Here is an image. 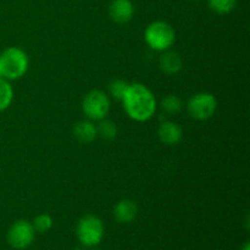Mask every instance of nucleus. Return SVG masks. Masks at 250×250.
<instances>
[{
    "label": "nucleus",
    "instance_id": "obj_1",
    "mask_svg": "<svg viewBox=\"0 0 250 250\" xmlns=\"http://www.w3.org/2000/svg\"><path fill=\"white\" fill-rule=\"evenodd\" d=\"M124 109L128 117L138 122L148 121L156 110V100L149 88L142 83L128 84L122 98Z\"/></svg>",
    "mask_w": 250,
    "mask_h": 250
},
{
    "label": "nucleus",
    "instance_id": "obj_2",
    "mask_svg": "<svg viewBox=\"0 0 250 250\" xmlns=\"http://www.w3.org/2000/svg\"><path fill=\"white\" fill-rule=\"evenodd\" d=\"M28 56L22 49L10 46L0 55L1 77L5 80H19L28 70Z\"/></svg>",
    "mask_w": 250,
    "mask_h": 250
},
{
    "label": "nucleus",
    "instance_id": "obj_3",
    "mask_svg": "<svg viewBox=\"0 0 250 250\" xmlns=\"http://www.w3.org/2000/svg\"><path fill=\"white\" fill-rule=\"evenodd\" d=\"M144 38L153 50L166 51L175 43V29L167 22L155 21L146 27Z\"/></svg>",
    "mask_w": 250,
    "mask_h": 250
},
{
    "label": "nucleus",
    "instance_id": "obj_4",
    "mask_svg": "<svg viewBox=\"0 0 250 250\" xmlns=\"http://www.w3.org/2000/svg\"><path fill=\"white\" fill-rule=\"evenodd\" d=\"M104 236V225L99 217L85 215L78 221L77 237L85 247H94L102 242Z\"/></svg>",
    "mask_w": 250,
    "mask_h": 250
},
{
    "label": "nucleus",
    "instance_id": "obj_5",
    "mask_svg": "<svg viewBox=\"0 0 250 250\" xmlns=\"http://www.w3.org/2000/svg\"><path fill=\"white\" fill-rule=\"evenodd\" d=\"M82 109L88 119L100 121L106 117L110 110L109 97L102 90H92L83 99Z\"/></svg>",
    "mask_w": 250,
    "mask_h": 250
},
{
    "label": "nucleus",
    "instance_id": "obj_6",
    "mask_svg": "<svg viewBox=\"0 0 250 250\" xmlns=\"http://www.w3.org/2000/svg\"><path fill=\"white\" fill-rule=\"evenodd\" d=\"M217 107V100L211 93H198L193 95L187 104L190 116L199 121L210 119L215 114Z\"/></svg>",
    "mask_w": 250,
    "mask_h": 250
},
{
    "label": "nucleus",
    "instance_id": "obj_7",
    "mask_svg": "<svg viewBox=\"0 0 250 250\" xmlns=\"http://www.w3.org/2000/svg\"><path fill=\"white\" fill-rule=\"evenodd\" d=\"M34 234H36V229L33 225L24 220H20L10 227L9 233H7V242L12 248L24 249L31 246L32 242L34 241Z\"/></svg>",
    "mask_w": 250,
    "mask_h": 250
},
{
    "label": "nucleus",
    "instance_id": "obj_8",
    "mask_svg": "<svg viewBox=\"0 0 250 250\" xmlns=\"http://www.w3.org/2000/svg\"><path fill=\"white\" fill-rule=\"evenodd\" d=\"M133 14L134 6L131 0H112L109 6L110 17L116 23H127L132 20Z\"/></svg>",
    "mask_w": 250,
    "mask_h": 250
},
{
    "label": "nucleus",
    "instance_id": "obj_9",
    "mask_svg": "<svg viewBox=\"0 0 250 250\" xmlns=\"http://www.w3.org/2000/svg\"><path fill=\"white\" fill-rule=\"evenodd\" d=\"M158 136L159 139L163 142L164 144L167 146H175L178 142L182 139L183 132L182 128L178 126L176 122L172 121H166L160 125L158 129Z\"/></svg>",
    "mask_w": 250,
    "mask_h": 250
},
{
    "label": "nucleus",
    "instance_id": "obj_10",
    "mask_svg": "<svg viewBox=\"0 0 250 250\" xmlns=\"http://www.w3.org/2000/svg\"><path fill=\"white\" fill-rule=\"evenodd\" d=\"M138 212L137 204L131 199H124L116 204L114 209V216L116 221L121 224H128L133 221Z\"/></svg>",
    "mask_w": 250,
    "mask_h": 250
},
{
    "label": "nucleus",
    "instance_id": "obj_11",
    "mask_svg": "<svg viewBox=\"0 0 250 250\" xmlns=\"http://www.w3.org/2000/svg\"><path fill=\"white\" fill-rule=\"evenodd\" d=\"M160 67L167 75H175L183 67V61L176 51H167L160 58Z\"/></svg>",
    "mask_w": 250,
    "mask_h": 250
},
{
    "label": "nucleus",
    "instance_id": "obj_12",
    "mask_svg": "<svg viewBox=\"0 0 250 250\" xmlns=\"http://www.w3.org/2000/svg\"><path fill=\"white\" fill-rule=\"evenodd\" d=\"M75 137L82 143H90L97 138V126L90 121H81L73 128Z\"/></svg>",
    "mask_w": 250,
    "mask_h": 250
},
{
    "label": "nucleus",
    "instance_id": "obj_13",
    "mask_svg": "<svg viewBox=\"0 0 250 250\" xmlns=\"http://www.w3.org/2000/svg\"><path fill=\"white\" fill-rule=\"evenodd\" d=\"M14 98V90L7 80L0 77V111H4L10 106Z\"/></svg>",
    "mask_w": 250,
    "mask_h": 250
},
{
    "label": "nucleus",
    "instance_id": "obj_14",
    "mask_svg": "<svg viewBox=\"0 0 250 250\" xmlns=\"http://www.w3.org/2000/svg\"><path fill=\"white\" fill-rule=\"evenodd\" d=\"M208 4L215 14L226 15L236 7L237 0H208Z\"/></svg>",
    "mask_w": 250,
    "mask_h": 250
},
{
    "label": "nucleus",
    "instance_id": "obj_15",
    "mask_svg": "<svg viewBox=\"0 0 250 250\" xmlns=\"http://www.w3.org/2000/svg\"><path fill=\"white\" fill-rule=\"evenodd\" d=\"M97 133L104 139H114L117 134L116 125L110 120H100L99 125L97 126Z\"/></svg>",
    "mask_w": 250,
    "mask_h": 250
},
{
    "label": "nucleus",
    "instance_id": "obj_16",
    "mask_svg": "<svg viewBox=\"0 0 250 250\" xmlns=\"http://www.w3.org/2000/svg\"><path fill=\"white\" fill-rule=\"evenodd\" d=\"M163 109L170 115L177 114L182 109V100L177 95H167L163 100Z\"/></svg>",
    "mask_w": 250,
    "mask_h": 250
},
{
    "label": "nucleus",
    "instance_id": "obj_17",
    "mask_svg": "<svg viewBox=\"0 0 250 250\" xmlns=\"http://www.w3.org/2000/svg\"><path fill=\"white\" fill-rule=\"evenodd\" d=\"M127 88H128V83H127L126 81H122V80L112 81L109 85L110 94H111L115 99H120V100L124 98Z\"/></svg>",
    "mask_w": 250,
    "mask_h": 250
},
{
    "label": "nucleus",
    "instance_id": "obj_18",
    "mask_svg": "<svg viewBox=\"0 0 250 250\" xmlns=\"http://www.w3.org/2000/svg\"><path fill=\"white\" fill-rule=\"evenodd\" d=\"M32 225H33L36 231L43 233V232L49 231L51 229V226H53V219L48 214H41L33 220V224Z\"/></svg>",
    "mask_w": 250,
    "mask_h": 250
},
{
    "label": "nucleus",
    "instance_id": "obj_19",
    "mask_svg": "<svg viewBox=\"0 0 250 250\" xmlns=\"http://www.w3.org/2000/svg\"><path fill=\"white\" fill-rule=\"evenodd\" d=\"M242 250H250V243H249V242H247V243L244 244V247L242 248Z\"/></svg>",
    "mask_w": 250,
    "mask_h": 250
},
{
    "label": "nucleus",
    "instance_id": "obj_20",
    "mask_svg": "<svg viewBox=\"0 0 250 250\" xmlns=\"http://www.w3.org/2000/svg\"><path fill=\"white\" fill-rule=\"evenodd\" d=\"M0 77H1V70H0Z\"/></svg>",
    "mask_w": 250,
    "mask_h": 250
}]
</instances>
